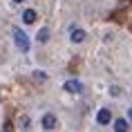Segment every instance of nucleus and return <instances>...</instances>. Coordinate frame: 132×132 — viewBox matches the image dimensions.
<instances>
[{"mask_svg":"<svg viewBox=\"0 0 132 132\" xmlns=\"http://www.w3.org/2000/svg\"><path fill=\"white\" fill-rule=\"evenodd\" d=\"M14 43H16V47L20 49V52H29V38H27V34L22 31V29H18V27H14Z\"/></svg>","mask_w":132,"mask_h":132,"instance_id":"1","label":"nucleus"},{"mask_svg":"<svg viewBox=\"0 0 132 132\" xmlns=\"http://www.w3.org/2000/svg\"><path fill=\"white\" fill-rule=\"evenodd\" d=\"M110 119H112V112H110V108H101L98 110V114H96V121L101 125H108L110 123Z\"/></svg>","mask_w":132,"mask_h":132,"instance_id":"2","label":"nucleus"},{"mask_svg":"<svg viewBox=\"0 0 132 132\" xmlns=\"http://www.w3.org/2000/svg\"><path fill=\"white\" fill-rule=\"evenodd\" d=\"M40 123H43V128H45V130H56L58 121H56V117H54V114H45Z\"/></svg>","mask_w":132,"mask_h":132,"instance_id":"3","label":"nucleus"},{"mask_svg":"<svg viewBox=\"0 0 132 132\" xmlns=\"http://www.w3.org/2000/svg\"><path fill=\"white\" fill-rule=\"evenodd\" d=\"M70 38H72V43H83V40H85V31H83L81 27H72Z\"/></svg>","mask_w":132,"mask_h":132,"instance_id":"4","label":"nucleus"},{"mask_svg":"<svg viewBox=\"0 0 132 132\" xmlns=\"http://www.w3.org/2000/svg\"><path fill=\"white\" fill-rule=\"evenodd\" d=\"M65 90L70 92V94H81L83 92V85L78 83V81H67L65 83Z\"/></svg>","mask_w":132,"mask_h":132,"instance_id":"5","label":"nucleus"},{"mask_svg":"<svg viewBox=\"0 0 132 132\" xmlns=\"http://www.w3.org/2000/svg\"><path fill=\"white\" fill-rule=\"evenodd\" d=\"M36 38H38V43H47V40H49V29H47V27L38 29V34H36Z\"/></svg>","mask_w":132,"mask_h":132,"instance_id":"6","label":"nucleus"},{"mask_svg":"<svg viewBox=\"0 0 132 132\" xmlns=\"http://www.w3.org/2000/svg\"><path fill=\"white\" fill-rule=\"evenodd\" d=\"M22 20L27 22V25H31V22L36 20V11H34V9H27V11L22 14Z\"/></svg>","mask_w":132,"mask_h":132,"instance_id":"7","label":"nucleus"},{"mask_svg":"<svg viewBox=\"0 0 132 132\" xmlns=\"http://www.w3.org/2000/svg\"><path fill=\"white\" fill-rule=\"evenodd\" d=\"M114 130H117V132H125V130H128L125 119H117V121H114Z\"/></svg>","mask_w":132,"mask_h":132,"instance_id":"8","label":"nucleus"},{"mask_svg":"<svg viewBox=\"0 0 132 132\" xmlns=\"http://www.w3.org/2000/svg\"><path fill=\"white\" fill-rule=\"evenodd\" d=\"M20 128H22V130H27V128H29V119H27V117L20 119Z\"/></svg>","mask_w":132,"mask_h":132,"instance_id":"9","label":"nucleus"},{"mask_svg":"<svg viewBox=\"0 0 132 132\" xmlns=\"http://www.w3.org/2000/svg\"><path fill=\"white\" fill-rule=\"evenodd\" d=\"M34 78H36V81H45V78H47V76H45L43 72H36V74H34Z\"/></svg>","mask_w":132,"mask_h":132,"instance_id":"10","label":"nucleus"},{"mask_svg":"<svg viewBox=\"0 0 132 132\" xmlns=\"http://www.w3.org/2000/svg\"><path fill=\"white\" fill-rule=\"evenodd\" d=\"M110 92L114 94V96H119V94H121V90H119V87H110Z\"/></svg>","mask_w":132,"mask_h":132,"instance_id":"11","label":"nucleus"},{"mask_svg":"<svg viewBox=\"0 0 132 132\" xmlns=\"http://www.w3.org/2000/svg\"><path fill=\"white\" fill-rule=\"evenodd\" d=\"M128 117H130V123H132V108L128 110Z\"/></svg>","mask_w":132,"mask_h":132,"instance_id":"12","label":"nucleus"},{"mask_svg":"<svg viewBox=\"0 0 132 132\" xmlns=\"http://www.w3.org/2000/svg\"><path fill=\"white\" fill-rule=\"evenodd\" d=\"M14 2H25V0H14Z\"/></svg>","mask_w":132,"mask_h":132,"instance_id":"13","label":"nucleus"}]
</instances>
